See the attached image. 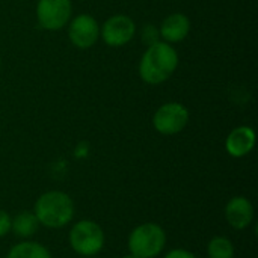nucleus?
<instances>
[{"instance_id":"obj_13","label":"nucleus","mask_w":258,"mask_h":258,"mask_svg":"<svg viewBox=\"0 0 258 258\" xmlns=\"http://www.w3.org/2000/svg\"><path fill=\"white\" fill-rule=\"evenodd\" d=\"M8 258H51V255L44 245L26 240L12 246Z\"/></svg>"},{"instance_id":"obj_1","label":"nucleus","mask_w":258,"mask_h":258,"mask_svg":"<svg viewBox=\"0 0 258 258\" xmlns=\"http://www.w3.org/2000/svg\"><path fill=\"white\" fill-rule=\"evenodd\" d=\"M177 65V51L171 44L159 41L147 47L139 62V76L148 85H160L175 73Z\"/></svg>"},{"instance_id":"obj_12","label":"nucleus","mask_w":258,"mask_h":258,"mask_svg":"<svg viewBox=\"0 0 258 258\" xmlns=\"http://www.w3.org/2000/svg\"><path fill=\"white\" fill-rule=\"evenodd\" d=\"M39 228V222L35 213L21 212L14 219H11V231L20 239H29L36 234Z\"/></svg>"},{"instance_id":"obj_19","label":"nucleus","mask_w":258,"mask_h":258,"mask_svg":"<svg viewBox=\"0 0 258 258\" xmlns=\"http://www.w3.org/2000/svg\"><path fill=\"white\" fill-rule=\"evenodd\" d=\"M85 258H94V257H85Z\"/></svg>"},{"instance_id":"obj_5","label":"nucleus","mask_w":258,"mask_h":258,"mask_svg":"<svg viewBox=\"0 0 258 258\" xmlns=\"http://www.w3.org/2000/svg\"><path fill=\"white\" fill-rule=\"evenodd\" d=\"M189 110L181 103H166L160 106L153 116L154 128L166 136L180 133L186 128Z\"/></svg>"},{"instance_id":"obj_14","label":"nucleus","mask_w":258,"mask_h":258,"mask_svg":"<svg viewBox=\"0 0 258 258\" xmlns=\"http://www.w3.org/2000/svg\"><path fill=\"white\" fill-rule=\"evenodd\" d=\"M209 258H234V245L227 237H215L207 246Z\"/></svg>"},{"instance_id":"obj_18","label":"nucleus","mask_w":258,"mask_h":258,"mask_svg":"<svg viewBox=\"0 0 258 258\" xmlns=\"http://www.w3.org/2000/svg\"><path fill=\"white\" fill-rule=\"evenodd\" d=\"M122 258H138V257H135V255H132V254H130V255H125V257H122Z\"/></svg>"},{"instance_id":"obj_17","label":"nucleus","mask_w":258,"mask_h":258,"mask_svg":"<svg viewBox=\"0 0 258 258\" xmlns=\"http://www.w3.org/2000/svg\"><path fill=\"white\" fill-rule=\"evenodd\" d=\"M165 258H198L195 254L186 251V249H172L171 252H168Z\"/></svg>"},{"instance_id":"obj_2","label":"nucleus","mask_w":258,"mask_h":258,"mask_svg":"<svg viewBox=\"0 0 258 258\" xmlns=\"http://www.w3.org/2000/svg\"><path fill=\"white\" fill-rule=\"evenodd\" d=\"M33 213L39 225L54 230L62 228L74 218V203L65 192H45L36 200Z\"/></svg>"},{"instance_id":"obj_15","label":"nucleus","mask_w":258,"mask_h":258,"mask_svg":"<svg viewBox=\"0 0 258 258\" xmlns=\"http://www.w3.org/2000/svg\"><path fill=\"white\" fill-rule=\"evenodd\" d=\"M142 41L147 44V47L159 42V36H160V32L157 27H154L153 24H145L144 29H142Z\"/></svg>"},{"instance_id":"obj_3","label":"nucleus","mask_w":258,"mask_h":258,"mask_svg":"<svg viewBox=\"0 0 258 258\" xmlns=\"http://www.w3.org/2000/svg\"><path fill=\"white\" fill-rule=\"evenodd\" d=\"M166 243V234L157 224L148 222L136 227L128 237L130 254L138 258L157 257Z\"/></svg>"},{"instance_id":"obj_4","label":"nucleus","mask_w":258,"mask_h":258,"mask_svg":"<svg viewBox=\"0 0 258 258\" xmlns=\"http://www.w3.org/2000/svg\"><path fill=\"white\" fill-rule=\"evenodd\" d=\"M70 245L77 254L92 257L104 246V231L94 221H80L70 231Z\"/></svg>"},{"instance_id":"obj_16","label":"nucleus","mask_w":258,"mask_h":258,"mask_svg":"<svg viewBox=\"0 0 258 258\" xmlns=\"http://www.w3.org/2000/svg\"><path fill=\"white\" fill-rule=\"evenodd\" d=\"M11 231V218L6 212L0 210V237L6 236Z\"/></svg>"},{"instance_id":"obj_9","label":"nucleus","mask_w":258,"mask_h":258,"mask_svg":"<svg viewBox=\"0 0 258 258\" xmlns=\"http://www.w3.org/2000/svg\"><path fill=\"white\" fill-rule=\"evenodd\" d=\"M227 222L236 230H245L254 219V207L245 197H234L225 207Z\"/></svg>"},{"instance_id":"obj_8","label":"nucleus","mask_w":258,"mask_h":258,"mask_svg":"<svg viewBox=\"0 0 258 258\" xmlns=\"http://www.w3.org/2000/svg\"><path fill=\"white\" fill-rule=\"evenodd\" d=\"M68 36L74 47L86 50L98 41L100 26L94 17L88 14H80L71 21L68 27Z\"/></svg>"},{"instance_id":"obj_7","label":"nucleus","mask_w":258,"mask_h":258,"mask_svg":"<svg viewBox=\"0 0 258 258\" xmlns=\"http://www.w3.org/2000/svg\"><path fill=\"white\" fill-rule=\"evenodd\" d=\"M136 33L135 21L127 15H113L107 18L100 29V35L103 41L110 47H121L125 45L133 39Z\"/></svg>"},{"instance_id":"obj_6","label":"nucleus","mask_w":258,"mask_h":258,"mask_svg":"<svg viewBox=\"0 0 258 258\" xmlns=\"http://www.w3.org/2000/svg\"><path fill=\"white\" fill-rule=\"evenodd\" d=\"M71 0H38L36 18L42 29L59 30L71 17Z\"/></svg>"},{"instance_id":"obj_10","label":"nucleus","mask_w":258,"mask_h":258,"mask_svg":"<svg viewBox=\"0 0 258 258\" xmlns=\"http://www.w3.org/2000/svg\"><path fill=\"white\" fill-rule=\"evenodd\" d=\"M254 145H255V133L251 127L246 125L234 128L225 141V148L228 154L233 157H243L249 154Z\"/></svg>"},{"instance_id":"obj_11","label":"nucleus","mask_w":258,"mask_h":258,"mask_svg":"<svg viewBox=\"0 0 258 258\" xmlns=\"http://www.w3.org/2000/svg\"><path fill=\"white\" fill-rule=\"evenodd\" d=\"M189 30H190V21L184 14H180V12H174L168 15L162 21V26L159 29L160 36L168 44L183 41L187 36Z\"/></svg>"}]
</instances>
